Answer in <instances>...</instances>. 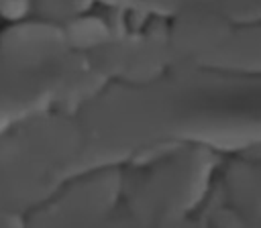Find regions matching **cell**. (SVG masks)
<instances>
[{"label":"cell","mask_w":261,"mask_h":228,"mask_svg":"<svg viewBox=\"0 0 261 228\" xmlns=\"http://www.w3.org/2000/svg\"><path fill=\"white\" fill-rule=\"evenodd\" d=\"M84 147L100 165L175 142L220 153L261 147V69L177 63L112 81L84 104Z\"/></svg>","instance_id":"obj_1"},{"label":"cell","mask_w":261,"mask_h":228,"mask_svg":"<svg viewBox=\"0 0 261 228\" xmlns=\"http://www.w3.org/2000/svg\"><path fill=\"white\" fill-rule=\"evenodd\" d=\"M102 4L173 20L202 24H253L261 22V0H98Z\"/></svg>","instance_id":"obj_2"}]
</instances>
